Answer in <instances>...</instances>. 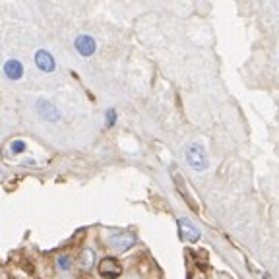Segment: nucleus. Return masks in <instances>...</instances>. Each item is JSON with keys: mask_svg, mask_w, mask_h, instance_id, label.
Returning <instances> with one entry per match:
<instances>
[{"mask_svg": "<svg viewBox=\"0 0 279 279\" xmlns=\"http://www.w3.org/2000/svg\"><path fill=\"white\" fill-rule=\"evenodd\" d=\"M186 161L188 165L192 167L194 171H206L208 169V154H206V147L202 144H198V142H192V144L186 145Z\"/></svg>", "mask_w": 279, "mask_h": 279, "instance_id": "nucleus-1", "label": "nucleus"}, {"mask_svg": "<svg viewBox=\"0 0 279 279\" xmlns=\"http://www.w3.org/2000/svg\"><path fill=\"white\" fill-rule=\"evenodd\" d=\"M176 225H179V237H181V241L190 242V244H194V242L200 241L202 233L196 229V225H194V223L190 221V219H186V217H181V219L176 221Z\"/></svg>", "mask_w": 279, "mask_h": 279, "instance_id": "nucleus-2", "label": "nucleus"}, {"mask_svg": "<svg viewBox=\"0 0 279 279\" xmlns=\"http://www.w3.org/2000/svg\"><path fill=\"white\" fill-rule=\"evenodd\" d=\"M97 270H99V275H103V277L116 279L120 273H122V266H120V262L116 260V258L107 256V258H103V260L99 262Z\"/></svg>", "mask_w": 279, "mask_h": 279, "instance_id": "nucleus-3", "label": "nucleus"}, {"mask_svg": "<svg viewBox=\"0 0 279 279\" xmlns=\"http://www.w3.org/2000/svg\"><path fill=\"white\" fill-rule=\"evenodd\" d=\"M109 241H111V244H113L115 250L126 252L128 248H132L136 244V237L128 231H118V233H113Z\"/></svg>", "mask_w": 279, "mask_h": 279, "instance_id": "nucleus-4", "label": "nucleus"}, {"mask_svg": "<svg viewBox=\"0 0 279 279\" xmlns=\"http://www.w3.org/2000/svg\"><path fill=\"white\" fill-rule=\"evenodd\" d=\"M37 113L41 115V118H45L48 122L60 120V111L50 101H47V99H39L37 101Z\"/></svg>", "mask_w": 279, "mask_h": 279, "instance_id": "nucleus-5", "label": "nucleus"}, {"mask_svg": "<svg viewBox=\"0 0 279 279\" xmlns=\"http://www.w3.org/2000/svg\"><path fill=\"white\" fill-rule=\"evenodd\" d=\"M74 47L82 57H91L95 53L97 43L91 35H78L76 41H74Z\"/></svg>", "mask_w": 279, "mask_h": 279, "instance_id": "nucleus-6", "label": "nucleus"}, {"mask_svg": "<svg viewBox=\"0 0 279 279\" xmlns=\"http://www.w3.org/2000/svg\"><path fill=\"white\" fill-rule=\"evenodd\" d=\"M35 64H37L39 70H43V72H53L57 64H55V58L53 55L45 50V48H39L37 53H35Z\"/></svg>", "mask_w": 279, "mask_h": 279, "instance_id": "nucleus-7", "label": "nucleus"}, {"mask_svg": "<svg viewBox=\"0 0 279 279\" xmlns=\"http://www.w3.org/2000/svg\"><path fill=\"white\" fill-rule=\"evenodd\" d=\"M4 74L8 80H19V78L23 76V64L16 60V58H12V60H6V64H4Z\"/></svg>", "mask_w": 279, "mask_h": 279, "instance_id": "nucleus-8", "label": "nucleus"}, {"mask_svg": "<svg viewBox=\"0 0 279 279\" xmlns=\"http://www.w3.org/2000/svg\"><path fill=\"white\" fill-rule=\"evenodd\" d=\"M93 264H95V252L91 250V248L82 250V256H80V266H82V270H91Z\"/></svg>", "mask_w": 279, "mask_h": 279, "instance_id": "nucleus-9", "label": "nucleus"}, {"mask_svg": "<svg viewBox=\"0 0 279 279\" xmlns=\"http://www.w3.org/2000/svg\"><path fill=\"white\" fill-rule=\"evenodd\" d=\"M10 147H12V154H23L28 145H26V142H23V140H16V142H12V145H10Z\"/></svg>", "mask_w": 279, "mask_h": 279, "instance_id": "nucleus-10", "label": "nucleus"}, {"mask_svg": "<svg viewBox=\"0 0 279 279\" xmlns=\"http://www.w3.org/2000/svg\"><path fill=\"white\" fill-rule=\"evenodd\" d=\"M70 266H72L70 256H60V258H58V268H60V270L68 271V270H70Z\"/></svg>", "mask_w": 279, "mask_h": 279, "instance_id": "nucleus-11", "label": "nucleus"}, {"mask_svg": "<svg viewBox=\"0 0 279 279\" xmlns=\"http://www.w3.org/2000/svg\"><path fill=\"white\" fill-rule=\"evenodd\" d=\"M115 122H116V111L115 109H109L107 111V126L111 128V126H115Z\"/></svg>", "mask_w": 279, "mask_h": 279, "instance_id": "nucleus-12", "label": "nucleus"}]
</instances>
